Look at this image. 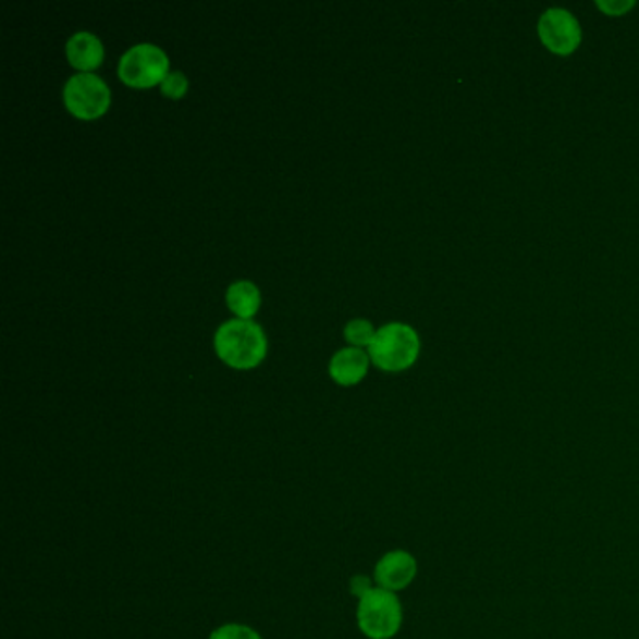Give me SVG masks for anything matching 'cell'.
<instances>
[{"label":"cell","instance_id":"obj_1","mask_svg":"<svg viewBox=\"0 0 639 639\" xmlns=\"http://www.w3.org/2000/svg\"><path fill=\"white\" fill-rule=\"evenodd\" d=\"M216 353L223 362L236 370H249L267 355V336L259 324L246 319L223 323L214 337Z\"/></svg>","mask_w":639,"mask_h":639},{"label":"cell","instance_id":"obj_2","mask_svg":"<svg viewBox=\"0 0 639 639\" xmlns=\"http://www.w3.org/2000/svg\"><path fill=\"white\" fill-rule=\"evenodd\" d=\"M357 623L360 632L370 639H392L404 623V607L396 592L373 587L358 599Z\"/></svg>","mask_w":639,"mask_h":639},{"label":"cell","instance_id":"obj_3","mask_svg":"<svg viewBox=\"0 0 639 639\" xmlns=\"http://www.w3.org/2000/svg\"><path fill=\"white\" fill-rule=\"evenodd\" d=\"M370 358L384 371H404L417 362L420 340L409 324H384L378 330L370 347Z\"/></svg>","mask_w":639,"mask_h":639},{"label":"cell","instance_id":"obj_4","mask_svg":"<svg viewBox=\"0 0 639 639\" xmlns=\"http://www.w3.org/2000/svg\"><path fill=\"white\" fill-rule=\"evenodd\" d=\"M169 74V59L165 51L152 44H139L122 54L119 62V77L128 87H155Z\"/></svg>","mask_w":639,"mask_h":639},{"label":"cell","instance_id":"obj_5","mask_svg":"<svg viewBox=\"0 0 639 639\" xmlns=\"http://www.w3.org/2000/svg\"><path fill=\"white\" fill-rule=\"evenodd\" d=\"M64 103L72 115L82 121H95L111 103L106 82L95 74L72 75L64 85Z\"/></svg>","mask_w":639,"mask_h":639},{"label":"cell","instance_id":"obj_6","mask_svg":"<svg viewBox=\"0 0 639 639\" xmlns=\"http://www.w3.org/2000/svg\"><path fill=\"white\" fill-rule=\"evenodd\" d=\"M539 36L545 48L555 54H570L581 41L578 20L563 8H552L539 21Z\"/></svg>","mask_w":639,"mask_h":639},{"label":"cell","instance_id":"obj_7","mask_svg":"<svg viewBox=\"0 0 639 639\" xmlns=\"http://www.w3.org/2000/svg\"><path fill=\"white\" fill-rule=\"evenodd\" d=\"M417 558L405 550H394V552L384 553L383 557L379 558L376 570H373V579L381 589L397 592L409 587L417 578Z\"/></svg>","mask_w":639,"mask_h":639},{"label":"cell","instance_id":"obj_8","mask_svg":"<svg viewBox=\"0 0 639 639\" xmlns=\"http://www.w3.org/2000/svg\"><path fill=\"white\" fill-rule=\"evenodd\" d=\"M368 366H370V358L362 349L345 347L337 351L330 360V378L342 386H353L362 381L364 376L368 373Z\"/></svg>","mask_w":639,"mask_h":639},{"label":"cell","instance_id":"obj_9","mask_svg":"<svg viewBox=\"0 0 639 639\" xmlns=\"http://www.w3.org/2000/svg\"><path fill=\"white\" fill-rule=\"evenodd\" d=\"M66 54L72 66L82 70V74H90L103 61V44L95 34L82 30L67 40Z\"/></svg>","mask_w":639,"mask_h":639},{"label":"cell","instance_id":"obj_10","mask_svg":"<svg viewBox=\"0 0 639 639\" xmlns=\"http://www.w3.org/2000/svg\"><path fill=\"white\" fill-rule=\"evenodd\" d=\"M225 300L231 311L236 314L238 319H246V321L256 316L261 306L259 290L251 282H235L230 285V290L225 293Z\"/></svg>","mask_w":639,"mask_h":639},{"label":"cell","instance_id":"obj_11","mask_svg":"<svg viewBox=\"0 0 639 639\" xmlns=\"http://www.w3.org/2000/svg\"><path fill=\"white\" fill-rule=\"evenodd\" d=\"M345 340L349 342L351 345H355V347H362V345H368L370 347L371 342H373V337H376V330H373V324L370 321H366V319H353L349 323L345 324Z\"/></svg>","mask_w":639,"mask_h":639},{"label":"cell","instance_id":"obj_12","mask_svg":"<svg viewBox=\"0 0 639 639\" xmlns=\"http://www.w3.org/2000/svg\"><path fill=\"white\" fill-rule=\"evenodd\" d=\"M209 639H262L261 634L256 632L251 626L236 625H223L220 628H216L214 632L210 634Z\"/></svg>","mask_w":639,"mask_h":639},{"label":"cell","instance_id":"obj_13","mask_svg":"<svg viewBox=\"0 0 639 639\" xmlns=\"http://www.w3.org/2000/svg\"><path fill=\"white\" fill-rule=\"evenodd\" d=\"M188 93V79L182 72H169L162 83V95L179 100Z\"/></svg>","mask_w":639,"mask_h":639},{"label":"cell","instance_id":"obj_14","mask_svg":"<svg viewBox=\"0 0 639 639\" xmlns=\"http://www.w3.org/2000/svg\"><path fill=\"white\" fill-rule=\"evenodd\" d=\"M597 7L607 15H625L630 8H634V2H597Z\"/></svg>","mask_w":639,"mask_h":639},{"label":"cell","instance_id":"obj_15","mask_svg":"<svg viewBox=\"0 0 639 639\" xmlns=\"http://www.w3.org/2000/svg\"><path fill=\"white\" fill-rule=\"evenodd\" d=\"M373 587H371L370 579L366 578V576H355L353 578V583H351V591L355 597L358 599H362L366 592H370Z\"/></svg>","mask_w":639,"mask_h":639}]
</instances>
